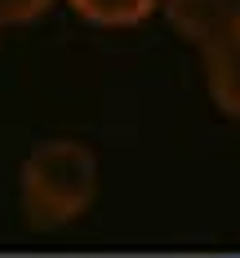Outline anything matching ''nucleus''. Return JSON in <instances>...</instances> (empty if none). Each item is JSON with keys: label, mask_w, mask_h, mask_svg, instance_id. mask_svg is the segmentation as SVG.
I'll use <instances>...</instances> for the list:
<instances>
[{"label": "nucleus", "mask_w": 240, "mask_h": 258, "mask_svg": "<svg viewBox=\"0 0 240 258\" xmlns=\"http://www.w3.org/2000/svg\"><path fill=\"white\" fill-rule=\"evenodd\" d=\"M165 23L191 45H213L240 31V0H160Z\"/></svg>", "instance_id": "nucleus-2"}, {"label": "nucleus", "mask_w": 240, "mask_h": 258, "mask_svg": "<svg viewBox=\"0 0 240 258\" xmlns=\"http://www.w3.org/2000/svg\"><path fill=\"white\" fill-rule=\"evenodd\" d=\"M200 62H205V89H209L213 107L222 116L240 120V31L205 45Z\"/></svg>", "instance_id": "nucleus-3"}, {"label": "nucleus", "mask_w": 240, "mask_h": 258, "mask_svg": "<svg viewBox=\"0 0 240 258\" xmlns=\"http://www.w3.org/2000/svg\"><path fill=\"white\" fill-rule=\"evenodd\" d=\"M53 9V0H0V27H23L36 23Z\"/></svg>", "instance_id": "nucleus-5"}, {"label": "nucleus", "mask_w": 240, "mask_h": 258, "mask_svg": "<svg viewBox=\"0 0 240 258\" xmlns=\"http://www.w3.org/2000/svg\"><path fill=\"white\" fill-rule=\"evenodd\" d=\"M67 5L76 18H85L89 27H107V31H125L160 14V0H67Z\"/></svg>", "instance_id": "nucleus-4"}, {"label": "nucleus", "mask_w": 240, "mask_h": 258, "mask_svg": "<svg viewBox=\"0 0 240 258\" xmlns=\"http://www.w3.org/2000/svg\"><path fill=\"white\" fill-rule=\"evenodd\" d=\"M23 214L36 227H67L98 201V156L80 138H45L18 169Z\"/></svg>", "instance_id": "nucleus-1"}]
</instances>
